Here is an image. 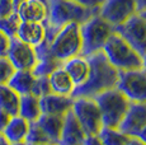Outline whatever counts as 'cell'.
Returning a JSON list of instances; mask_svg holds the SVG:
<instances>
[{
	"instance_id": "cell-1",
	"label": "cell",
	"mask_w": 146,
	"mask_h": 145,
	"mask_svg": "<svg viewBox=\"0 0 146 145\" xmlns=\"http://www.w3.org/2000/svg\"><path fill=\"white\" fill-rule=\"evenodd\" d=\"M89 74L86 80L81 85L76 87L71 97H89L94 98L97 94L114 88L118 80V70L112 65L102 51L89 55Z\"/></svg>"
},
{
	"instance_id": "cell-2",
	"label": "cell",
	"mask_w": 146,
	"mask_h": 145,
	"mask_svg": "<svg viewBox=\"0 0 146 145\" xmlns=\"http://www.w3.org/2000/svg\"><path fill=\"white\" fill-rule=\"evenodd\" d=\"M99 13V8H86L74 0H48V15L44 22L46 41L51 42L56 33L69 23L83 24Z\"/></svg>"
},
{
	"instance_id": "cell-3",
	"label": "cell",
	"mask_w": 146,
	"mask_h": 145,
	"mask_svg": "<svg viewBox=\"0 0 146 145\" xmlns=\"http://www.w3.org/2000/svg\"><path fill=\"white\" fill-rule=\"evenodd\" d=\"M113 32L114 27L108 21H106L99 13L80 24L81 43H83L81 55L89 56L100 52Z\"/></svg>"
},
{
	"instance_id": "cell-4",
	"label": "cell",
	"mask_w": 146,
	"mask_h": 145,
	"mask_svg": "<svg viewBox=\"0 0 146 145\" xmlns=\"http://www.w3.org/2000/svg\"><path fill=\"white\" fill-rule=\"evenodd\" d=\"M102 52L118 71L142 69L141 55L116 32L108 38Z\"/></svg>"
},
{
	"instance_id": "cell-5",
	"label": "cell",
	"mask_w": 146,
	"mask_h": 145,
	"mask_svg": "<svg viewBox=\"0 0 146 145\" xmlns=\"http://www.w3.org/2000/svg\"><path fill=\"white\" fill-rule=\"evenodd\" d=\"M94 99L102 116L103 126L118 127L127 112L130 101L116 87L97 94Z\"/></svg>"
},
{
	"instance_id": "cell-6",
	"label": "cell",
	"mask_w": 146,
	"mask_h": 145,
	"mask_svg": "<svg viewBox=\"0 0 146 145\" xmlns=\"http://www.w3.org/2000/svg\"><path fill=\"white\" fill-rule=\"evenodd\" d=\"M81 35L80 24L69 23L60 28L53 40L50 42V50L56 60L60 63L81 55Z\"/></svg>"
},
{
	"instance_id": "cell-7",
	"label": "cell",
	"mask_w": 146,
	"mask_h": 145,
	"mask_svg": "<svg viewBox=\"0 0 146 145\" xmlns=\"http://www.w3.org/2000/svg\"><path fill=\"white\" fill-rule=\"evenodd\" d=\"M71 111L76 117L78 122L83 127L86 136L98 135L102 129V116L94 98L89 97H76L72 101Z\"/></svg>"
},
{
	"instance_id": "cell-8",
	"label": "cell",
	"mask_w": 146,
	"mask_h": 145,
	"mask_svg": "<svg viewBox=\"0 0 146 145\" xmlns=\"http://www.w3.org/2000/svg\"><path fill=\"white\" fill-rule=\"evenodd\" d=\"M116 88L130 102H146V71L139 70L118 71Z\"/></svg>"
},
{
	"instance_id": "cell-9",
	"label": "cell",
	"mask_w": 146,
	"mask_h": 145,
	"mask_svg": "<svg viewBox=\"0 0 146 145\" xmlns=\"http://www.w3.org/2000/svg\"><path fill=\"white\" fill-rule=\"evenodd\" d=\"M114 32L118 33L141 56L146 52V18L140 13H136L126 22L116 26Z\"/></svg>"
},
{
	"instance_id": "cell-10",
	"label": "cell",
	"mask_w": 146,
	"mask_h": 145,
	"mask_svg": "<svg viewBox=\"0 0 146 145\" xmlns=\"http://www.w3.org/2000/svg\"><path fill=\"white\" fill-rule=\"evenodd\" d=\"M5 56L15 70H32L37 63L35 47L21 41L18 37H10Z\"/></svg>"
},
{
	"instance_id": "cell-11",
	"label": "cell",
	"mask_w": 146,
	"mask_h": 145,
	"mask_svg": "<svg viewBox=\"0 0 146 145\" xmlns=\"http://www.w3.org/2000/svg\"><path fill=\"white\" fill-rule=\"evenodd\" d=\"M136 13V0H106L99 8V14L113 27L126 22Z\"/></svg>"
},
{
	"instance_id": "cell-12",
	"label": "cell",
	"mask_w": 146,
	"mask_h": 145,
	"mask_svg": "<svg viewBox=\"0 0 146 145\" xmlns=\"http://www.w3.org/2000/svg\"><path fill=\"white\" fill-rule=\"evenodd\" d=\"M146 126V102H130L123 120L118 129L130 138H136L139 132Z\"/></svg>"
},
{
	"instance_id": "cell-13",
	"label": "cell",
	"mask_w": 146,
	"mask_h": 145,
	"mask_svg": "<svg viewBox=\"0 0 146 145\" xmlns=\"http://www.w3.org/2000/svg\"><path fill=\"white\" fill-rule=\"evenodd\" d=\"M17 13L22 22L44 23L48 15V0H22L17 7Z\"/></svg>"
},
{
	"instance_id": "cell-14",
	"label": "cell",
	"mask_w": 146,
	"mask_h": 145,
	"mask_svg": "<svg viewBox=\"0 0 146 145\" xmlns=\"http://www.w3.org/2000/svg\"><path fill=\"white\" fill-rule=\"evenodd\" d=\"M85 138L86 135L76 117L72 111H69L64 117V126L57 145H83Z\"/></svg>"
},
{
	"instance_id": "cell-15",
	"label": "cell",
	"mask_w": 146,
	"mask_h": 145,
	"mask_svg": "<svg viewBox=\"0 0 146 145\" xmlns=\"http://www.w3.org/2000/svg\"><path fill=\"white\" fill-rule=\"evenodd\" d=\"M71 96H60V94L48 93L40 97V107L43 115H58L65 116L72 107Z\"/></svg>"
},
{
	"instance_id": "cell-16",
	"label": "cell",
	"mask_w": 146,
	"mask_h": 145,
	"mask_svg": "<svg viewBox=\"0 0 146 145\" xmlns=\"http://www.w3.org/2000/svg\"><path fill=\"white\" fill-rule=\"evenodd\" d=\"M15 37L29 46L36 47L46 40V27L40 22H21Z\"/></svg>"
},
{
	"instance_id": "cell-17",
	"label": "cell",
	"mask_w": 146,
	"mask_h": 145,
	"mask_svg": "<svg viewBox=\"0 0 146 145\" xmlns=\"http://www.w3.org/2000/svg\"><path fill=\"white\" fill-rule=\"evenodd\" d=\"M62 68L65 69V71L69 74V76L71 78V80L74 82L75 88L81 85L86 80L89 74V61L86 56L83 55H78L69 60L64 61Z\"/></svg>"
},
{
	"instance_id": "cell-18",
	"label": "cell",
	"mask_w": 146,
	"mask_h": 145,
	"mask_svg": "<svg viewBox=\"0 0 146 145\" xmlns=\"http://www.w3.org/2000/svg\"><path fill=\"white\" fill-rule=\"evenodd\" d=\"M48 83L51 93L60 94V96H71L75 89L74 82L62 68V65L58 66L48 75Z\"/></svg>"
},
{
	"instance_id": "cell-19",
	"label": "cell",
	"mask_w": 146,
	"mask_h": 145,
	"mask_svg": "<svg viewBox=\"0 0 146 145\" xmlns=\"http://www.w3.org/2000/svg\"><path fill=\"white\" fill-rule=\"evenodd\" d=\"M28 129H29V122L26 118L17 115L10 118V121L8 122L7 127L3 130L1 134L10 144L22 143V141H26Z\"/></svg>"
},
{
	"instance_id": "cell-20",
	"label": "cell",
	"mask_w": 146,
	"mask_h": 145,
	"mask_svg": "<svg viewBox=\"0 0 146 145\" xmlns=\"http://www.w3.org/2000/svg\"><path fill=\"white\" fill-rule=\"evenodd\" d=\"M36 79H37V76L33 75L32 70H15L13 76L8 82V85L14 89L19 96L33 94Z\"/></svg>"
},
{
	"instance_id": "cell-21",
	"label": "cell",
	"mask_w": 146,
	"mask_h": 145,
	"mask_svg": "<svg viewBox=\"0 0 146 145\" xmlns=\"http://www.w3.org/2000/svg\"><path fill=\"white\" fill-rule=\"evenodd\" d=\"M64 117L65 116H58V115H42L38 117L37 124L43 130V132L47 135L52 144L57 145L60 140L61 130L64 126Z\"/></svg>"
},
{
	"instance_id": "cell-22",
	"label": "cell",
	"mask_w": 146,
	"mask_h": 145,
	"mask_svg": "<svg viewBox=\"0 0 146 145\" xmlns=\"http://www.w3.org/2000/svg\"><path fill=\"white\" fill-rule=\"evenodd\" d=\"M18 115L26 118L28 122L37 121L38 117L42 115L40 107V97L33 94H23L19 101V111Z\"/></svg>"
},
{
	"instance_id": "cell-23",
	"label": "cell",
	"mask_w": 146,
	"mask_h": 145,
	"mask_svg": "<svg viewBox=\"0 0 146 145\" xmlns=\"http://www.w3.org/2000/svg\"><path fill=\"white\" fill-rule=\"evenodd\" d=\"M21 96L8 84L0 85V108L7 111L10 116H17L19 111Z\"/></svg>"
},
{
	"instance_id": "cell-24",
	"label": "cell",
	"mask_w": 146,
	"mask_h": 145,
	"mask_svg": "<svg viewBox=\"0 0 146 145\" xmlns=\"http://www.w3.org/2000/svg\"><path fill=\"white\" fill-rule=\"evenodd\" d=\"M97 136L103 145H126L130 140V136L123 134L118 127L102 126Z\"/></svg>"
},
{
	"instance_id": "cell-25",
	"label": "cell",
	"mask_w": 146,
	"mask_h": 145,
	"mask_svg": "<svg viewBox=\"0 0 146 145\" xmlns=\"http://www.w3.org/2000/svg\"><path fill=\"white\" fill-rule=\"evenodd\" d=\"M62 65V63H60L56 59H48V60H38L36 63V65L33 66L32 72L35 76H48L50 74L56 70L58 66Z\"/></svg>"
},
{
	"instance_id": "cell-26",
	"label": "cell",
	"mask_w": 146,
	"mask_h": 145,
	"mask_svg": "<svg viewBox=\"0 0 146 145\" xmlns=\"http://www.w3.org/2000/svg\"><path fill=\"white\" fill-rule=\"evenodd\" d=\"M27 144H52L47 135L43 132V130L40 127L37 121L29 122V129L26 138Z\"/></svg>"
},
{
	"instance_id": "cell-27",
	"label": "cell",
	"mask_w": 146,
	"mask_h": 145,
	"mask_svg": "<svg viewBox=\"0 0 146 145\" xmlns=\"http://www.w3.org/2000/svg\"><path fill=\"white\" fill-rule=\"evenodd\" d=\"M21 19H19L18 13H14V14L7 17L4 19H0V31H1L4 35H7L8 37H15L18 27L21 24Z\"/></svg>"
},
{
	"instance_id": "cell-28",
	"label": "cell",
	"mask_w": 146,
	"mask_h": 145,
	"mask_svg": "<svg viewBox=\"0 0 146 145\" xmlns=\"http://www.w3.org/2000/svg\"><path fill=\"white\" fill-rule=\"evenodd\" d=\"M14 71V66L12 65L7 56H0V85L3 84H8V82L10 80V78L13 76Z\"/></svg>"
},
{
	"instance_id": "cell-29",
	"label": "cell",
	"mask_w": 146,
	"mask_h": 145,
	"mask_svg": "<svg viewBox=\"0 0 146 145\" xmlns=\"http://www.w3.org/2000/svg\"><path fill=\"white\" fill-rule=\"evenodd\" d=\"M51 93V88H50L48 83V76H37L36 79V85L35 90H33V96L36 97H42L46 94Z\"/></svg>"
},
{
	"instance_id": "cell-30",
	"label": "cell",
	"mask_w": 146,
	"mask_h": 145,
	"mask_svg": "<svg viewBox=\"0 0 146 145\" xmlns=\"http://www.w3.org/2000/svg\"><path fill=\"white\" fill-rule=\"evenodd\" d=\"M17 12V7L13 0H0V19L14 14Z\"/></svg>"
},
{
	"instance_id": "cell-31",
	"label": "cell",
	"mask_w": 146,
	"mask_h": 145,
	"mask_svg": "<svg viewBox=\"0 0 146 145\" xmlns=\"http://www.w3.org/2000/svg\"><path fill=\"white\" fill-rule=\"evenodd\" d=\"M86 8H100L106 0H74Z\"/></svg>"
},
{
	"instance_id": "cell-32",
	"label": "cell",
	"mask_w": 146,
	"mask_h": 145,
	"mask_svg": "<svg viewBox=\"0 0 146 145\" xmlns=\"http://www.w3.org/2000/svg\"><path fill=\"white\" fill-rule=\"evenodd\" d=\"M9 45V37L0 31V56H5Z\"/></svg>"
},
{
	"instance_id": "cell-33",
	"label": "cell",
	"mask_w": 146,
	"mask_h": 145,
	"mask_svg": "<svg viewBox=\"0 0 146 145\" xmlns=\"http://www.w3.org/2000/svg\"><path fill=\"white\" fill-rule=\"evenodd\" d=\"M12 117L13 116H10L7 111H4V110H1V108H0V134L3 132V130H4L5 127H7L8 122L10 121V118H12Z\"/></svg>"
},
{
	"instance_id": "cell-34",
	"label": "cell",
	"mask_w": 146,
	"mask_h": 145,
	"mask_svg": "<svg viewBox=\"0 0 146 145\" xmlns=\"http://www.w3.org/2000/svg\"><path fill=\"white\" fill-rule=\"evenodd\" d=\"M83 145H103V144L97 135H92V136H86Z\"/></svg>"
},
{
	"instance_id": "cell-35",
	"label": "cell",
	"mask_w": 146,
	"mask_h": 145,
	"mask_svg": "<svg viewBox=\"0 0 146 145\" xmlns=\"http://www.w3.org/2000/svg\"><path fill=\"white\" fill-rule=\"evenodd\" d=\"M136 9L137 13L146 10V0H136Z\"/></svg>"
},
{
	"instance_id": "cell-36",
	"label": "cell",
	"mask_w": 146,
	"mask_h": 145,
	"mask_svg": "<svg viewBox=\"0 0 146 145\" xmlns=\"http://www.w3.org/2000/svg\"><path fill=\"white\" fill-rule=\"evenodd\" d=\"M126 145H146V144L142 140H140L139 138H130V140Z\"/></svg>"
},
{
	"instance_id": "cell-37",
	"label": "cell",
	"mask_w": 146,
	"mask_h": 145,
	"mask_svg": "<svg viewBox=\"0 0 146 145\" xmlns=\"http://www.w3.org/2000/svg\"><path fill=\"white\" fill-rule=\"evenodd\" d=\"M136 138H139L140 140H142V141H144V143L146 144V126H145V127H144V129H142L141 131H140V132H139V135H137Z\"/></svg>"
},
{
	"instance_id": "cell-38",
	"label": "cell",
	"mask_w": 146,
	"mask_h": 145,
	"mask_svg": "<svg viewBox=\"0 0 146 145\" xmlns=\"http://www.w3.org/2000/svg\"><path fill=\"white\" fill-rule=\"evenodd\" d=\"M0 145H12V144H10L9 141L4 138V135H3V134H0Z\"/></svg>"
},
{
	"instance_id": "cell-39",
	"label": "cell",
	"mask_w": 146,
	"mask_h": 145,
	"mask_svg": "<svg viewBox=\"0 0 146 145\" xmlns=\"http://www.w3.org/2000/svg\"><path fill=\"white\" fill-rule=\"evenodd\" d=\"M142 70H145L146 71V52L144 55H142Z\"/></svg>"
},
{
	"instance_id": "cell-40",
	"label": "cell",
	"mask_w": 146,
	"mask_h": 145,
	"mask_svg": "<svg viewBox=\"0 0 146 145\" xmlns=\"http://www.w3.org/2000/svg\"><path fill=\"white\" fill-rule=\"evenodd\" d=\"M12 145H27L26 141H22V143H15V144H12Z\"/></svg>"
},
{
	"instance_id": "cell-41",
	"label": "cell",
	"mask_w": 146,
	"mask_h": 145,
	"mask_svg": "<svg viewBox=\"0 0 146 145\" xmlns=\"http://www.w3.org/2000/svg\"><path fill=\"white\" fill-rule=\"evenodd\" d=\"M13 1H14V4H15V7H18V4L22 1V0H13Z\"/></svg>"
},
{
	"instance_id": "cell-42",
	"label": "cell",
	"mask_w": 146,
	"mask_h": 145,
	"mask_svg": "<svg viewBox=\"0 0 146 145\" xmlns=\"http://www.w3.org/2000/svg\"><path fill=\"white\" fill-rule=\"evenodd\" d=\"M140 14L144 17V18H146V10H144V12H140Z\"/></svg>"
},
{
	"instance_id": "cell-43",
	"label": "cell",
	"mask_w": 146,
	"mask_h": 145,
	"mask_svg": "<svg viewBox=\"0 0 146 145\" xmlns=\"http://www.w3.org/2000/svg\"><path fill=\"white\" fill-rule=\"evenodd\" d=\"M27 145H55V144H27Z\"/></svg>"
}]
</instances>
